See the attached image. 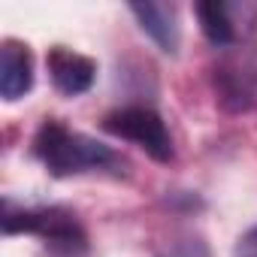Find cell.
<instances>
[{
	"label": "cell",
	"instance_id": "5b68a950",
	"mask_svg": "<svg viewBox=\"0 0 257 257\" xmlns=\"http://www.w3.org/2000/svg\"><path fill=\"white\" fill-rule=\"evenodd\" d=\"M34 88V55L25 43L7 40L0 46V97L22 100Z\"/></svg>",
	"mask_w": 257,
	"mask_h": 257
},
{
	"label": "cell",
	"instance_id": "9c48e42d",
	"mask_svg": "<svg viewBox=\"0 0 257 257\" xmlns=\"http://www.w3.org/2000/svg\"><path fill=\"white\" fill-rule=\"evenodd\" d=\"M233 257H257V227H251L233 248Z\"/></svg>",
	"mask_w": 257,
	"mask_h": 257
},
{
	"label": "cell",
	"instance_id": "52a82bcc",
	"mask_svg": "<svg viewBox=\"0 0 257 257\" xmlns=\"http://www.w3.org/2000/svg\"><path fill=\"white\" fill-rule=\"evenodd\" d=\"M131 13L137 16L140 28L161 46V52L176 55L182 43L179 31V13L173 4H131Z\"/></svg>",
	"mask_w": 257,
	"mask_h": 257
},
{
	"label": "cell",
	"instance_id": "ba28073f",
	"mask_svg": "<svg viewBox=\"0 0 257 257\" xmlns=\"http://www.w3.org/2000/svg\"><path fill=\"white\" fill-rule=\"evenodd\" d=\"M239 7L221 4V0H203L197 4V19L200 31L212 46H233L239 40V22H236Z\"/></svg>",
	"mask_w": 257,
	"mask_h": 257
},
{
	"label": "cell",
	"instance_id": "6da1fadb",
	"mask_svg": "<svg viewBox=\"0 0 257 257\" xmlns=\"http://www.w3.org/2000/svg\"><path fill=\"white\" fill-rule=\"evenodd\" d=\"M34 155L58 179L79 176V173H88V170L124 167V161L109 146H103L100 140H94L88 134L70 131V127H64L55 118L43 121V127L37 131V137H34Z\"/></svg>",
	"mask_w": 257,
	"mask_h": 257
},
{
	"label": "cell",
	"instance_id": "3957f363",
	"mask_svg": "<svg viewBox=\"0 0 257 257\" xmlns=\"http://www.w3.org/2000/svg\"><path fill=\"white\" fill-rule=\"evenodd\" d=\"M103 131L118 137V140H127V143L140 146L158 164L173 161V137L167 131L164 118L152 106H121V109H112L103 118Z\"/></svg>",
	"mask_w": 257,
	"mask_h": 257
},
{
	"label": "cell",
	"instance_id": "7a4b0ae2",
	"mask_svg": "<svg viewBox=\"0 0 257 257\" xmlns=\"http://www.w3.org/2000/svg\"><path fill=\"white\" fill-rule=\"evenodd\" d=\"M4 233H37L46 245L61 257H79L88 248V236L73 212L49 206V209H16L10 200L4 203Z\"/></svg>",
	"mask_w": 257,
	"mask_h": 257
},
{
	"label": "cell",
	"instance_id": "8992f818",
	"mask_svg": "<svg viewBox=\"0 0 257 257\" xmlns=\"http://www.w3.org/2000/svg\"><path fill=\"white\" fill-rule=\"evenodd\" d=\"M215 94L230 112H245L257 100V73L245 64L227 61L215 67Z\"/></svg>",
	"mask_w": 257,
	"mask_h": 257
},
{
	"label": "cell",
	"instance_id": "277c9868",
	"mask_svg": "<svg viewBox=\"0 0 257 257\" xmlns=\"http://www.w3.org/2000/svg\"><path fill=\"white\" fill-rule=\"evenodd\" d=\"M49 64V76L55 82V88L67 97H79L85 94L91 85H94V76H97V64L67 46H55L46 58Z\"/></svg>",
	"mask_w": 257,
	"mask_h": 257
}]
</instances>
